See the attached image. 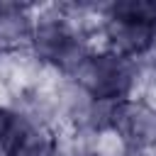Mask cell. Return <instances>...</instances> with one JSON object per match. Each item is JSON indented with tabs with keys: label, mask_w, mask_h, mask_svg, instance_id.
I'll list each match as a JSON object with an SVG mask.
<instances>
[{
	"label": "cell",
	"mask_w": 156,
	"mask_h": 156,
	"mask_svg": "<svg viewBox=\"0 0 156 156\" xmlns=\"http://www.w3.org/2000/svg\"><path fill=\"white\" fill-rule=\"evenodd\" d=\"M139 76H141L139 61L124 58L107 49H93L68 80L78 83L95 100L122 102V100L134 98Z\"/></svg>",
	"instance_id": "6da1fadb"
},
{
	"label": "cell",
	"mask_w": 156,
	"mask_h": 156,
	"mask_svg": "<svg viewBox=\"0 0 156 156\" xmlns=\"http://www.w3.org/2000/svg\"><path fill=\"white\" fill-rule=\"evenodd\" d=\"M112 129L132 151H154L156 149V107L146 100L129 98L115 105Z\"/></svg>",
	"instance_id": "7a4b0ae2"
},
{
	"label": "cell",
	"mask_w": 156,
	"mask_h": 156,
	"mask_svg": "<svg viewBox=\"0 0 156 156\" xmlns=\"http://www.w3.org/2000/svg\"><path fill=\"white\" fill-rule=\"evenodd\" d=\"M100 37H102V49L139 63L156 49V24L151 22L105 17L100 27Z\"/></svg>",
	"instance_id": "3957f363"
},
{
	"label": "cell",
	"mask_w": 156,
	"mask_h": 156,
	"mask_svg": "<svg viewBox=\"0 0 156 156\" xmlns=\"http://www.w3.org/2000/svg\"><path fill=\"white\" fill-rule=\"evenodd\" d=\"M34 32V7L22 2H0V51H29Z\"/></svg>",
	"instance_id": "277c9868"
},
{
	"label": "cell",
	"mask_w": 156,
	"mask_h": 156,
	"mask_svg": "<svg viewBox=\"0 0 156 156\" xmlns=\"http://www.w3.org/2000/svg\"><path fill=\"white\" fill-rule=\"evenodd\" d=\"M5 156H58L54 129L39 127L29 119V124L24 127V132L17 136V141L10 146Z\"/></svg>",
	"instance_id": "5b68a950"
},
{
	"label": "cell",
	"mask_w": 156,
	"mask_h": 156,
	"mask_svg": "<svg viewBox=\"0 0 156 156\" xmlns=\"http://www.w3.org/2000/svg\"><path fill=\"white\" fill-rule=\"evenodd\" d=\"M105 17L134 20V22H151L156 24V2L154 0H117L102 7Z\"/></svg>",
	"instance_id": "8992f818"
},
{
	"label": "cell",
	"mask_w": 156,
	"mask_h": 156,
	"mask_svg": "<svg viewBox=\"0 0 156 156\" xmlns=\"http://www.w3.org/2000/svg\"><path fill=\"white\" fill-rule=\"evenodd\" d=\"M29 124V117H24L17 107L0 105V156L10 151V146L17 141V136Z\"/></svg>",
	"instance_id": "52a82bcc"
},
{
	"label": "cell",
	"mask_w": 156,
	"mask_h": 156,
	"mask_svg": "<svg viewBox=\"0 0 156 156\" xmlns=\"http://www.w3.org/2000/svg\"><path fill=\"white\" fill-rule=\"evenodd\" d=\"M0 58H2V51H0Z\"/></svg>",
	"instance_id": "ba28073f"
}]
</instances>
